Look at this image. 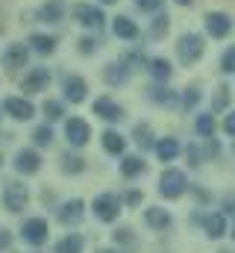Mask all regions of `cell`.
<instances>
[{
  "label": "cell",
  "mask_w": 235,
  "mask_h": 253,
  "mask_svg": "<svg viewBox=\"0 0 235 253\" xmlns=\"http://www.w3.org/2000/svg\"><path fill=\"white\" fill-rule=\"evenodd\" d=\"M176 56L182 65H194L200 56H203V39L197 33H185L176 44Z\"/></svg>",
  "instance_id": "6da1fadb"
},
{
  "label": "cell",
  "mask_w": 235,
  "mask_h": 253,
  "mask_svg": "<svg viewBox=\"0 0 235 253\" xmlns=\"http://www.w3.org/2000/svg\"><path fill=\"white\" fill-rule=\"evenodd\" d=\"M185 174L182 171H176V168H171V171H165L162 174V180H159V191H162V197H179L182 191H185Z\"/></svg>",
  "instance_id": "7a4b0ae2"
},
{
  "label": "cell",
  "mask_w": 235,
  "mask_h": 253,
  "mask_svg": "<svg viewBox=\"0 0 235 253\" xmlns=\"http://www.w3.org/2000/svg\"><path fill=\"white\" fill-rule=\"evenodd\" d=\"M21 233H24V242H30V245H44L47 236H50L44 218H30V221H24V230H21Z\"/></svg>",
  "instance_id": "3957f363"
},
{
  "label": "cell",
  "mask_w": 235,
  "mask_h": 253,
  "mask_svg": "<svg viewBox=\"0 0 235 253\" xmlns=\"http://www.w3.org/2000/svg\"><path fill=\"white\" fill-rule=\"evenodd\" d=\"M27 200H30V191H27V186H21V183H9L6 191H3V203H6L9 212H21L27 206Z\"/></svg>",
  "instance_id": "277c9868"
},
{
  "label": "cell",
  "mask_w": 235,
  "mask_h": 253,
  "mask_svg": "<svg viewBox=\"0 0 235 253\" xmlns=\"http://www.w3.org/2000/svg\"><path fill=\"white\" fill-rule=\"evenodd\" d=\"M118 212H120V200H118L115 194H100L94 200V215L100 221H115Z\"/></svg>",
  "instance_id": "5b68a950"
},
{
  "label": "cell",
  "mask_w": 235,
  "mask_h": 253,
  "mask_svg": "<svg viewBox=\"0 0 235 253\" xmlns=\"http://www.w3.org/2000/svg\"><path fill=\"white\" fill-rule=\"evenodd\" d=\"M74 18H77L82 27H100V24L106 21L103 12L94 9V6H88V3H77V6H74Z\"/></svg>",
  "instance_id": "8992f818"
},
{
  "label": "cell",
  "mask_w": 235,
  "mask_h": 253,
  "mask_svg": "<svg viewBox=\"0 0 235 253\" xmlns=\"http://www.w3.org/2000/svg\"><path fill=\"white\" fill-rule=\"evenodd\" d=\"M65 132H68V141L77 144V147H82V144L91 138V129H88V124H85L82 118H71V121L65 124Z\"/></svg>",
  "instance_id": "52a82bcc"
},
{
  "label": "cell",
  "mask_w": 235,
  "mask_h": 253,
  "mask_svg": "<svg viewBox=\"0 0 235 253\" xmlns=\"http://www.w3.org/2000/svg\"><path fill=\"white\" fill-rule=\"evenodd\" d=\"M206 30H209V36L224 39V36H230L233 24H230V18H227L224 12H209V15H206Z\"/></svg>",
  "instance_id": "ba28073f"
},
{
  "label": "cell",
  "mask_w": 235,
  "mask_h": 253,
  "mask_svg": "<svg viewBox=\"0 0 235 253\" xmlns=\"http://www.w3.org/2000/svg\"><path fill=\"white\" fill-rule=\"evenodd\" d=\"M3 109H6L12 118H18V121H30V118L36 115L33 103H30V100H24V97H9V100L3 103Z\"/></svg>",
  "instance_id": "9c48e42d"
},
{
  "label": "cell",
  "mask_w": 235,
  "mask_h": 253,
  "mask_svg": "<svg viewBox=\"0 0 235 253\" xmlns=\"http://www.w3.org/2000/svg\"><path fill=\"white\" fill-rule=\"evenodd\" d=\"M27 59H30V50H27L24 44H9V47H6V53H3V68H9V71L24 68Z\"/></svg>",
  "instance_id": "30bf717a"
},
{
  "label": "cell",
  "mask_w": 235,
  "mask_h": 253,
  "mask_svg": "<svg viewBox=\"0 0 235 253\" xmlns=\"http://www.w3.org/2000/svg\"><path fill=\"white\" fill-rule=\"evenodd\" d=\"M47 83H50V71H47V68H36V71L24 80L21 88H24V94H36V91H41Z\"/></svg>",
  "instance_id": "8fae6325"
},
{
  "label": "cell",
  "mask_w": 235,
  "mask_h": 253,
  "mask_svg": "<svg viewBox=\"0 0 235 253\" xmlns=\"http://www.w3.org/2000/svg\"><path fill=\"white\" fill-rule=\"evenodd\" d=\"M15 168H18L21 174H36V171L41 168V156H39L36 150H21L18 159H15Z\"/></svg>",
  "instance_id": "7c38bea8"
},
{
  "label": "cell",
  "mask_w": 235,
  "mask_h": 253,
  "mask_svg": "<svg viewBox=\"0 0 235 253\" xmlns=\"http://www.w3.org/2000/svg\"><path fill=\"white\" fill-rule=\"evenodd\" d=\"M94 115H100V118H106V121H120V118H123V109L118 106L115 100L100 97V100H94Z\"/></svg>",
  "instance_id": "4fadbf2b"
},
{
  "label": "cell",
  "mask_w": 235,
  "mask_h": 253,
  "mask_svg": "<svg viewBox=\"0 0 235 253\" xmlns=\"http://www.w3.org/2000/svg\"><path fill=\"white\" fill-rule=\"evenodd\" d=\"M85 80L82 77H68L65 80V97L71 100V103H82L85 100Z\"/></svg>",
  "instance_id": "5bb4252c"
},
{
  "label": "cell",
  "mask_w": 235,
  "mask_h": 253,
  "mask_svg": "<svg viewBox=\"0 0 235 253\" xmlns=\"http://www.w3.org/2000/svg\"><path fill=\"white\" fill-rule=\"evenodd\" d=\"M59 221L62 224H79L82 221V200H68L62 209H59Z\"/></svg>",
  "instance_id": "9a60e30c"
},
{
  "label": "cell",
  "mask_w": 235,
  "mask_h": 253,
  "mask_svg": "<svg viewBox=\"0 0 235 253\" xmlns=\"http://www.w3.org/2000/svg\"><path fill=\"white\" fill-rule=\"evenodd\" d=\"M144 221H147L153 230H165V227H171V215H168L165 209H159V206H150V209L144 212Z\"/></svg>",
  "instance_id": "2e32d148"
},
{
  "label": "cell",
  "mask_w": 235,
  "mask_h": 253,
  "mask_svg": "<svg viewBox=\"0 0 235 253\" xmlns=\"http://www.w3.org/2000/svg\"><path fill=\"white\" fill-rule=\"evenodd\" d=\"M62 15H65V3H62V0H47V3L39 9V18H41V21H50V24L62 21Z\"/></svg>",
  "instance_id": "e0dca14e"
},
{
  "label": "cell",
  "mask_w": 235,
  "mask_h": 253,
  "mask_svg": "<svg viewBox=\"0 0 235 253\" xmlns=\"http://www.w3.org/2000/svg\"><path fill=\"white\" fill-rule=\"evenodd\" d=\"M112 30H115L118 39H135V36H138V27H135L129 18H123V15H120V18H115Z\"/></svg>",
  "instance_id": "ac0fdd59"
},
{
  "label": "cell",
  "mask_w": 235,
  "mask_h": 253,
  "mask_svg": "<svg viewBox=\"0 0 235 253\" xmlns=\"http://www.w3.org/2000/svg\"><path fill=\"white\" fill-rule=\"evenodd\" d=\"M203 224H206V233H209V239H221V236L227 233V221H224V215H209Z\"/></svg>",
  "instance_id": "d6986e66"
},
{
  "label": "cell",
  "mask_w": 235,
  "mask_h": 253,
  "mask_svg": "<svg viewBox=\"0 0 235 253\" xmlns=\"http://www.w3.org/2000/svg\"><path fill=\"white\" fill-rule=\"evenodd\" d=\"M103 147H106L109 153H123L126 141H123V135H120V132H115V129H106V132H103Z\"/></svg>",
  "instance_id": "ffe728a7"
},
{
  "label": "cell",
  "mask_w": 235,
  "mask_h": 253,
  "mask_svg": "<svg viewBox=\"0 0 235 253\" xmlns=\"http://www.w3.org/2000/svg\"><path fill=\"white\" fill-rule=\"evenodd\" d=\"M30 44H33V50L36 53H53L56 50V39H50V36H30Z\"/></svg>",
  "instance_id": "44dd1931"
},
{
  "label": "cell",
  "mask_w": 235,
  "mask_h": 253,
  "mask_svg": "<svg viewBox=\"0 0 235 253\" xmlns=\"http://www.w3.org/2000/svg\"><path fill=\"white\" fill-rule=\"evenodd\" d=\"M156 153H159V159H162V162H171L176 153H179V144H176V138H162V141L156 144Z\"/></svg>",
  "instance_id": "7402d4cb"
},
{
  "label": "cell",
  "mask_w": 235,
  "mask_h": 253,
  "mask_svg": "<svg viewBox=\"0 0 235 253\" xmlns=\"http://www.w3.org/2000/svg\"><path fill=\"white\" fill-rule=\"evenodd\" d=\"M103 77H106V83L109 85H123L126 83V71H123V65H106V71H103Z\"/></svg>",
  "instance_id": "603a6c76"
},
{
  "label": "cell",
  "mask_w": 235,
  "mask_h": 253,
  "mask_svg": "<svg viewBox=\"0 0 235 253\" xmlns=\"http://www.w3.org/2000/svg\"><path fill=\"white\" fill-rule=\"evenodd\" d=\"M120 171H123V177H138V174L144 171V159H138V156H126V159L120 162Z\"/></svg>",
  "instance_id": "cb8c5ba5"
},
{
  "label": "cell",
  "mask_w": 235,
  "mask_h": 253,
  "mask_svg": "<svg viewBox=\"0 0 235 253\" xmlns=\"http://www.w3.org/2000/svg\"><path fill=\"white\" fill-rule=\"evenodd\" d=\"M56 253H82V239L79 236H65L56 245Z\"/></svg>",
  "instance_id": "d4e9b609"
},
{
  "label": "cell",
  "mask_w": 235,
  "mask_h": 253,
  "mask_svg": "<svg viewBox=\"0 0 235 253\" xmlns=\"http://www.w3.org/2000/svg\"><path fill=\"white\" fill-rule=\"evenodd\" d=\"M150 74H153L156 80H162V83L171 80V62H168V59H153V62H150Z\"/></svg>",
  "instance_id": "484cf974"
},
{
  "label": "cell",
  "mask_w": 235,
  "mask_h": 253,
  "mask_svg": "<svg viewBox=\"0 0 235 253\" xmlns=\"http://www.w3.org/2000/svg\"><path fill=\"white\" fill-rule=\"evenodd\" d=\"M82 168H85V165H82V159H79V156H71V153H65V156H62V171H65V174H79Z\"/></svg>",
  "instance_id": "4316f807"
},
{
  "label": "cell",
  "mask_w": 235,
  "mask_h": 253,
  "mask_svg": "<svg viewBox=\"0 0 235 253\" xmlns=\"http://www.w3.org/2000/svg\"><path fill=\"white\" fill-rule=\"evenodd\" d=\"M197 132H200L203 138H209V135L215 132V118H212V115H200V118H197Z\"/></svg>",
  "instance_id": "83f0119b"
},
{
  "label": "cell",
  "mask_w": 235,
  "mask_h": 253,
  "mask_svg": "<svg viewBox=\"0 0 235 253\" xmlns=\"http://www.w3.org/2000/svg\"><path fill=\"white\" fill-rule=\"evenodd\" d=\"M135 141H138V147H150V144H153V138H150V126L147 124L135 126Z\"/></svg>",
  "instance_id": "f1b7e54d"
},
{
  "label": "cell",
  "mask_w": 235,
  "mask_h": 253,
  "mask_svg": "<svg viewBox=\"0 0 235 253\" xmlns=\"http://www.w3.org/2000/svg\"><path fill=\"white\" fill-rule=\"evenodd\" d=\"M168 33V15H159L156 21H153V27H150V36L153 39H162Z\"/></svg>",
  "instance_id": "f546056e"
},
{
  "label": "cell",
  "mask_w": 235,
  "mask_h": 253,
  "mask_svg": "<svg viewBox=\"0 0 235 253\" xmlns=\"http://www.w3.org/2000/svg\"><path fill=\"white\" fill-rule=\"evenodd\" d=\"M33 138H36V144H41V147H44V144H50V141H53V129H50V126H39V129L33 132Z\"/></svg>",
  "instance_id": "4dcf8cb0"
},
{
  "label": "cell",
  "mask_w": 235,
  "mask_h": 253,
  "mask_svg": "<svg viewBox=\"0 0 235 253\" xmlns=\"http://www.w3.org/2000/svg\"><path fill=\"white\" fill-rule=\"evenodd\" d=\"M44 115H47V121H59V118H62V103L47 100V103H44Z\"/></svg>",
  "instance_id": "1f68e13d"
},
{
  "label": "cell",
  "mask_w": 235,
  "mask_h": 253,
  "mask_svg": "<svg viewBox=\"0 0 235 253\" xmlns=\"http://www.w3.org/2000/svg\"><path fill=\"white\" fill-rule=\"evenodd\" d=\"M197 103H200V91H197V88H185L182 106H185V109H191V106H197Z\"/></svg>",
  "instance_id": "d6a6232c"
},
{
  "label": "cell",
  "mask_w": 235,
  "mask_h": 253,
  "mask_svg": "<svg viewBox=\"0 0 235 253\" xmlns=\"http://www.w3.org/2000/svg\"><path fill=\"white\" fill-rule=\"evenodd\" d=\"M227 103H230V88L221 85L218 94H215V109H227Z\"/></svg>",
  "instance_id": "836d02e7"
},
{
  "label": "cell",
  "mask_w": 235,
  "mask_h": 253,
  "mask_svg": "<svg viewBox=\"0 0 235 253\" xmlns=\"http://www.w3.org/2000/svg\"><path fill=\"white\" fill-rule=\"evenodd\" d=\"M221 68H224L227 74H235V47H230V50L224 53V59H221Z\"/></svg>",
  "instance_id": "e575fe53"
},
{
  "label": "cell",
  "mask_w": 235,
  "mask_h": 253,
  "mask_svg": "<svg viewBox=\"0 0 235 253\" xmlns=\"http://www.w3.org/2000/svg\"><path fill=\"white\" fill-rule=\"evenodd\" d=\"M115 242H118V245L132 248V245H135V236H132V230H118V233H115Z\"/></svg>",
  "instance_id": "d590c367"
},
{
  "label": "cell",
  "mask_w": 235,
  "mask_h": 253,
  "mask_svg": "<svg viewBox=\"0 0 235 253\" xmlns=\"http://www.w3.org/2000/svg\"><path fill=\"white\" fill-rule=\"evenodd\" d=\"M138 3V9H147V12H156V9H162V3L165 0H135Z\"/></svg>",
  "instance_id": "8d00e7d4"
},
{
  "label": "cell",
  "mask_w": 235,
  "mask_h": 253,
  "mask_svg": "<svg viewBox=\"0 0 235 253\" xmlns=\"http://www.w3.org/2000/svg\"><path fill=\"white\" fill-rule=\"evenodd\" d=\"M9 245H12V236H9V230H3V227H0V251H6Z\"/></svg>",
  "instance_id": "74e56055"
},
{
  "label": "cell",
  "mask_w": 235,
  "mask_h": 253,
  "mask_svg": "<svg viewBox=\"0 0 235 253\" xmlns=\"http://www.w3.org/2000/svg\"><path fill=\"white\" fill-rule=\"evenodd\" d=\"M94 47H97V42H91V39H82V42H79V50H82V53H91Z\"/></svg>",
  "instance_id": "f35d334b"
},
{
  "label": "cell",
  "mask_w": 235,
  "mask_h": 253,
  "mask_svg": "<svg viewBox=\"0 0 235 253\" xmlns=\"http://www.w3.org/2000/svg\"><path fill=\"white\" fill-rule=\"evenodd\" d=\"M224 129H227L230 135H235V112H233V115H227V121H224Z\"/></svg>",
  "instance_id": "ab89813d"
},
{
  "label": "cell",
  "mask_w": 235,
  "mask_h": 253,
  "mask_svg": "<svg viewBox=\"0 0 235 253\" xmlns=\"http://www.w3.org/2000/svg\"><path fill=\"white\" fill-rule=\"evenodd\" d=\"M126 203H129V206H138V203H141V194H138V191H129V194H126Z\"/></svg>",
  "instance_id": "60d3db41"
},
{
  "label": "cell",
  "mask_w": 235,
  "mask_h": 253,
  "mask_svg": "<svg viewBox=\"0 0 235 253\" xmlns=\"http://www.w3.org/2000/svg\"><path fill=\"white\" fill-rule=\"evenodd\" d=\"M206 153H209V156H218V153H221V144L209 141V144H206Z\"/></svg>",
  "instance_id": "b9f144b4"
},
{
  "label": "cell",
  "mask_w": 235,
  "mask_h": 253,
  "mask_svg": "<svg viewBox=\"0 0 235 253\" xmlns=\"http://www.w3.org/2000/svg\"><path fill=\"white\" fill-rule=\"evenodd\" d=\"M94 253H118V251H106V248H100V251H94Z\"/></svg>",
  "instance_id": "7bdbcfd3"
},
{
  "label": "cell",
  "mask_w": 235,
  "mask_h": 253,
  "mask_svg": "<svg viewBox=\"0 0 235 253\" xmlns=\"http://www.w3.org/2000/svg\"><path fill=\"white\" fill-rule=\"evenodd\" d=\"M176 3H179V6H188V3H191V0H176Z\"/></svg>",
  "instance_id": "ee69618b"
},
{
  "label": "cell",
  "mask_w": 235,
  "mask_h": 253,
  "mask_svg": "<svg viewBox=\"0 0 235 253\" xmlns=\"http://www.w3.org/2000/svg\"><path fill=\"white\" fill-rule=\"evenodd\" d=\"M103 3H118V0H103Z\"/></svg>",
  "instance_id": "f6af8a7d"
},
{
  "label": "cell",
  "mask_w": 235,
  "mask_h": 253,
  "mask_svg": "<svg viewBox=\"0 0 235 253\" xmlns=\"http://www.w3.org/2000/svg\"><path fill=\"white\" fill-rule=\"evenodd\" d=\"M233 239H235V233H233Z\"/></svg>",
  "instance_id": "bcb514c9"
}]
</instances>
